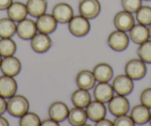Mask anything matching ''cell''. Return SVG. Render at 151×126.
<instances>
[{"instance_id": "9c48e42d", "label": "cell", "mask_w": 151, "mask_h": 126, "mask_svg": "<svg viewBox=\"0 0 151 126\" xmlns=\"http://www.w3.org/2000/svg\"><path fill=\"white\" fill-rule=\"evenodd\" d=\"M52 15L57 22L61 24L68 23L73 17V10L69 4L59 2L53 7Z\"/></svg>"}, {"instance_id": "ab89813d", "label": "cell", "mask_w": 151, "mask_h": 126, "mask_svg": "<svg viewBox=\"0 0 151 126\" xmlns=\"http://www.w3.org/2000/svg\"><path fill=\"white\" fill-rule=\"evenodd\" d=\"M2 56H1V54H0V65H1V62H2Z\"/></svg>"}, {"instance_id": "d6a6232c", "label": "cell", "mask_w": 151, "mask_h": 126, "mask_svg": "<svg viewBox=\"0 0 151 126\" xmlns=\"http://www.w3.org/2000/svg\"><path fill=\"white\" fill-rule=\"evenodd\" d=\"M141 103L151 108V88H145L140 95Z\"/></svg>"}, {"instance_id": "f35d334b", "label": "cell", "mask_w": 151, "mask_h": 126, "mask_svg": "<svg viewBox=\"0 0 151 126\" xmlns=\"http://www.w3.org/2000/svg\"><path fill=\"white\" fill-rule=\"evenodd\" d=\"M148 32H149V37L151 39V24H150V27H148Z\"/></svg>"}, {"instance_id": "1f68e13d", "label": "cell", "mask_w": 151, "mask_h": 126, "mask_svg": "<svg viewBox=\"0 0 151 126\" xmlns=\"http://www.w3.org/2000/svg\"><path fill=\"white\" fill-rule=\"evenodd\" d=\"M134 125L135 122L131 117L126 115V114L118 116L113 121V125L115 126H133Z\"/></svg>"}, {"instance_id": "83f0119b", "label": "cell", "mask_w": 151, "mask_h": 126, "mask_svg": "<svg viewBox=\"0 0 151 126\" xmlns=\"http://www.w3.org/2000/svg\"><path fill=\"white\" fill-rule=\"evenodd\" d=\"M136 17L139 24L146 26L151 24V7L147 5L141 7L136 12Z\"/></svg>"}, {"instance_id": "603a6c76", "label": "cell", "mask_w": 151, "mask_h": 126, "mask_svg": "<svg viewBox=\"0 0 151 126\" xmlns=\"http://www.w3.org/2000/svg\"><path fill=\"white\" fill-rule=\"evenodd\" d=\"M27 14L31 17H39L45 14L47 8V0H27L26 3Z\"/></svg>"}, {"instance_id": "7402d4cb", "label": "cell", "mask_w": 151, "mask_h": 126, "mask_svg": "<svg viewBox=\"0 0 151 126\" xmlns=\"http://www.w3.org/2000/svg\"><path fill=\"white\" fill-rule=\"evenodd\" d=\"M8 16L14 22H20L26 18L27 15L26 5L21 2H13L7 9Z\"/></svg>"}, {"instance_id": "74e56055", "label": "cell", "mask_w": 151, "mask_h": 126, "mask_svg": "<svg viewBox=\"0 0 151 126\" xmlns=\"http://www.w3.org/2000/svg\"><path fill=\"white\" fill-rule=\"evenodd\" d=\"M9 125V122H8V120L5 117H2V115H0V126H8Z\"/></svg>"}, {"instance_id": "4dcf8cb0", "label": "cell", "mask_w": 151, "mask_h": 126, "mask_svg": "<svg viewBox=\"0 0 151 126\" xmlns=\"http://www.w3.org/2000/svg\"><path fill=\"white\" fill-rule=\"evenodd\" d=\"M142 4V0H122V6L124 11L131 14L137 12Z\"/></svg>"}, {"instance_id": "cb8c5ba5", "label": "cell", "mask_w": 151, "mask_h": 126, "mask_svg": "<svg viewBox=\"0 0 151 126\" xmlns=\"http://www.w3.org/2000/svg\"><path fill=\"white\" fill-rule=\"evenodd\" d=\"M88 115L85 110L83 108L74 107L69 111L68 120L70 124L74 126L84 125L86 123Z\"/></svg>"}, {"instance_id": "484cf974", "label": "cell", "mask_w": 151, "mask_h": 126, "mask_svg": "<svg viewBox=\"0 0 151 126\" xmlns=\"http://www.w3.org/2000/svg\"><path fill=\"white\" fill-rule=\"evenodd\" d=\"M17 32V25L11 19H0V37L11 38Z\"/></svg>"}, {"instance_id": "7a4b0ae2", "label": "cell", "mask_w": 151, "mask_h": 126, "mask_svg": "<svg viewBox=\"0 0 151 126\" xmlns=\"http://www.w3.org/2000/svg\"><path fill=\"white\" fill-rule=\"evenodd\" d=\"M68 28L73 36L82 37L89 33L91 24L88 19L80 14L72 17L68 22Z\"/></svg>"}, {"instance_id": "44dd1931", "label": "cell", "mask_w": 151, "mask_h": 126, "mask_svg": "<svg viewBox=\"0 0 151 126\" xmlns=\"http://www.w3.org/2000/svg\"><path fill=\"white\" fill-rule=\"evenodd\" d=\"M130 38L134 43L141 45L149 39L148 27L142 24H136L130 30Z\"/></svg>"}, {"instance_id": "836d02e7", "label": "cell", "mask_w": 151, "mask_h": 126, "mask_svg": "<svg viewBox=\"0 0 151 126\" xmlns=\"http://www.w3.org/2000/svg\"><path fill=\"white\" fill-rule=\"evenodd\" d=\"M41 125L42 126H59V124L58 122H56V120H53L52 118L50 119H45L43 121H42Z\"/></svg>"}, {"instance_id": "8fae6325", "label": "cell", "mask_w": 151, "mask_h": 126, "mask_svg": "<svg viewBox=\"0 0 151 126\" xmlns=\"http://www.w3.org/2000/svg\"><path fill=\"white\" fill-rule=\"evenodd\" d=\"M18 88V85L14 76L2 75L0 76V96L8 98L15 95Z\"/></svg>"}, {"instance_id": "b9f144b4", "label": "cell", "mask_w": 151, "mask_h": 126, "mask_svg": "<svg viewBox=\"0 0 151 126\" xmlns=\"http://www.w3.org/2000/svg\"><path fill=\"white\" fill-rule=\"evenodd\" d=\"M144 1H146V2H149V1H151V0H144Z\"/></svg>"}, {"instance_id": "9a60e30c", "label": "cell", "mask_w": 151, "mask_h": 126, "mask_svg": "<svg viewBox=\"0 0 151 126\" xmlns=\"http://www.w3.org/2000/svg\"><path fill=\"white\" fill-rule=\"evenodd\" d=\"M113 85L108 82H99L93 89V96L96 100L103 103L108 102L113 96Z\"/></svg>"}, {"instance_id": "f546056e", "label": "cell", "mask_w": 151, "mask_h": 126, "mask_svg": "<svg viewBox=\"0 0 151 126\" xmlns=\"http://www.w3.org/2000/svg\"><path fill=\"white\" fill-rule=\"evenodd\" d=\"M42 121L40 117L33 112H28L22 116L19 120V125L21 126H40Z\"/></svg>"}, {"instance_id": "277c9868", "label": "cell", "mask_w": 151, "mask_h": 126, "mask_svg": "<svg viewBox=\"0 0 151 126\" xmlns=\"http://www.w3.org/2000/svg\"><path fill=\"white\" fill-rule=\"evenodd\" d=\"M107 45L113 50L121 52L129 45V37L122 30H116L110 33L107 38Z\"/></svg>"}, {"instance_id": "52a82bcc", "label": "cell", "mask_w": 151, "mask_h": 126, "mask_svg": "<svg viewBox=\"0 0 151 126\" xmlns=\"http://www.w3.org/2000/svg\"><path fill=\"white\" fill-rule=\"evenodd\" d=\"M112 85L114 91L123 96L130 94L134 88L133 79L127 74H119L116 76Z\"/></svg>"}, {"instance_id": "ffe728a7", "label": "cell", "mask_w": 151, "mask_h": 126, "mask_svg": "<svg viewBox=\"0 0 151 126\" xmlns=\"http://www.w3.org/2000/svg\"><path fill=\"white\" fill-rule=\"evenodd\" d=\"M76 83L79 88L90 90L95 85L96 79L93 73L89 70H82L78 73L76 77Z\"/></svg>"}, {"instance_id": "e575fe53", "label": "cell", "mask_w": 151, "mask_h": 126, "mask_svg": "<svg viewBox=\"0 0 151 126\" xmlns=\"http://www.w3.org/2000/svg\"><path fill=\"white\" fill-rule=\"evenodd\" d=\"M96 126H111L113 125V122L110 121L108 119H101L99 121L96 122Z\"/></svg>"}, {"instance_id": "e0dca14e", "label": "cell", "mask_w": 151, "mask_h": 126, "mask_svg": "<svg viewBox=\"0 0 151 126\" xmlns=\"http://www.w3.org/2000/svg\"><path fill=\"white\" fill-rule=\"evenodd\" d=\"M86 113L88 118L91 121L97 122L101 119L104 118L107 114V109L103 102L98 100L92 101L86 107Z\"/></svg>"}, {"instance_id": "3957f363", "label": "cell", "mask_w": 151, "mask_h": 126, "mask_svg": "<svg viewBox=\"0 0 151 126\" xmlns=\"http://www.w3.org/2000/svg\"><path fill=\"white\" fill-rule=\"evenodd\" d=\"M124 71L133 80H139L146 75L147 67L145 62L141 59H131L126 63Z\"/></svg>"}, {"instance_id": "8992f818", "label": "cell", "mask_w": 151, "mask_h": 126, "mask_svg": "<svg viewBox=\"0 0 151 126\" xmlns=\"http://www.w3.org/2000/svg\"><path fill=\"white\" fill-rule=\"evenodd\" d=\"M80 14L88 19H93L99 16L101 5L99 0H80L79 5Z\"/></svg>"}, {"instance_id": "d590c367", "label": "cell", "mask_w": 151, "mask_h": 126, "mask_svg": "<svg viewBox=\"0 0 151 126\" xmlns=\"http://www.w3.org/2000/svg\"><path fill=\"white\" fill-rule=\"evenodd\" d=\"M13 3V0H0V11L7 10Z\"/></svg>"}, {"instance_id": "5b68a950", "label": "cell", "mask_w": 151, "mask_h": 126, "mask_svg": "<svg viewBox=\"0 0 151 126\" xmlns=\"http://www.w3.org/2000/svg\"><path fill=\"white\" fill-rule=\"evenodd\" d=\"M108 108L113 116L124 115L128 112L130 109V102L123 95L118 94L112 97L108 102Z\"/></svg>"}, {"instance_id": "8d00e7d4", "label": "cell", "mask_w": 151, "mask_h": 126, "mask_svg": "<svg viewBox=\"0 0 151 126\" xmlns=\"http://www.w3.org/2000/svg\"><path fill=\"white\" fill-rule=\"evenodd\" d=\"M7 111V102L5 98L0 96V115H2Z\"/></svg>"}, {"instance_id": "60d3db41", "label": "cell", "mask_w": 151, "mask_h": 126, "mask_svg": "<svg viewBox=\"0 0 151 126\" xmlns=\"http://www.w3.org/2000/svg\"><path fill=\"white\" fill-rule=\"evenodd\" d=\"M149 122H150V125H151V116H150V118Z\"/></svg>"}, {"instance_id": "6da1fadb", "label": "cell", "mask_w": 151, "mask_h": 126, "mask_svg": "<svg viewBox=\"0 0 151 126\" xmlns=\"http://www.w3.org/2000/svg\"><path fill=\"white\" fill-rule=\"evenodd\" d=\"M30 104L25 96L22 95H14L7 102V111L11 116L21 117L28 111Z\"/></svg>"}, {"instance_id": "5bb4252c", "label": "cell", "mask_w": 151, "mask_h": 126, "mask_svg": "<svg viewBox=\"0 0 151 126\" xmlns=\"http://www.w3.org/2000/svg\"><path fill=\"white\" fill-rule=\"evenodd\" d=\"M30 45L35 52L43 53L47 52L52 46V41L48 34L40 32L31 39Z\"/></svg>"}, {"instance_id": "4fadbf2b", "label": "cell", "mask_w": 151, "mask_h": 126, "mask_svg": "<svg viewBox=\"0 0 151 126\" xmlns=\"http://www.w3.org/2000/svg\"><path fill=\"white\" fill-rule=\"evenodd\" d=\"M36 27L40 32L49 34L54 32L57 27V22L53 15L44 14L38 17L36 22Z\"/></svg>"}, {"instance_id": "d6986e66", "label": "cell", "mask_w": 151, "mask_h": 126, "mask_svg": "<svg viewBox=\"0 0 151 126\" xmlns=\"http://www.w3.org/2000/svg\"><path fill=\"white\" fill-rule=\"evenodd\" d=\"M93 73L96 80L99 82H108L113 77V70L109 64L101 62L93 68Z\"/></svg>"}, {"instance_id": "d4e9b609", "label": "cell", "mask_w": 151, "mask_h": 126, "mask_svg": "<svg viewBox=\"0 0 151 126\" xmlns=\"http://www.w3.org/2000/svg\"><path fill=\"white\" fill-rule=\"evenodd\" d=\"M71 101L75 106L79 108H85L91 102V94L88 90L79 89L76 90L71 95Z\"/></svg>"}, {"instance_id": "f1b7e54d", "label": "cell", "mask_w": 151, "mask_h": 126, "mask_svg": "<svg viewBox=\"0 0 151 126\" xmlns=\"http://www.w3.org/2000/svg\"><path fill=\"white\" fill-rule=\"evenodd\" d=\"M137 54L145 63L151 64V40H147L139 46Z\"/></svg>"}, {"instance_id": "2e32d148", "label": "cell", "mask_w": 151, "mask_h": 126, "mask_svg": "<svg viewBox=\"0 0 151 126\" xmlns=\"http://www.w3.org/2000/svg\"><path fill=\"white\" fill-rule=\"evenodd\" d=\"M49 117L58 122L68 118L69 109L66 104L62 101H56L50 105L48 109Z\"/></svg>"}, {"instance_id": "ac0fdd59", "label": "cell", "mask_w": 151, "mask_h": 126, "mask_svg": "<svg viewBox=\"0 0 151 126\" xmlns=\"http://www.w3.org/2000/svg\"><path fill=\"white\" fill-rule=\"evenodd\" d=\"M150 116V108L143 104H137L134 105L130 111V117L134 122L138 125H144L149 122Z\"/></svg>"}, {"instance_id": "ba28073f", "label": "cell", "mask_w": 151, "mask_h": 126, "mask_svg": "<svg viewBox=\"0 0 151 126\" xmlns=\"http://www.w3.org/2000/svg\"><path fill=\"white\" fill-rule=\"evenodd\" d=\"M0 69L3 74L11 76H15L20 73L22 64L19 59L13 56H6L2 60Z\"/></svg>"}, {"instance_id": "4316f807", "label": "cell", "mask_w": 151, "mask_h": 126, "mask_svg": "<svg viewBox=\"0 0 151 126\" xmlns=\"http://www.w3.org/2000/svg\"><path fill=\"white\" fill-rule=\"evenodd\" d=\"M17 44L11 38H2L0 40V54L1 56H13L17 51Z\"/></svg>"}, {"instance_id": "30bf717a", "label": "cell", "mask_w": 151, "mask_h": 126, "mask_svg": "<svg viewBox=\"0 0 151 126\" xmlns=\"http://www.w3.org/2000/svg\"><path fill=\"white\" fill-rule=\"evenodd\" d=\"M36 23L30 19H24L19 22L17 25V34L22 40H31L36 34Z\"/></svg>"}, {"instance_id": "7c38bea8", "label": "cell", "mask_w": 151, "mask_h": 126, "mask_svg": "<svg viewBox=\"0 0 151 126\" xmlns=\"http://www.w3.org/2000/svg\"><path fill=\"white\" fill-rule=\"evenodd\" d=\"M114 25L118 30L129 31L135 24V19L131 13L122 11L117 13L113 19Z\"/></svg>"}]
</instances>
